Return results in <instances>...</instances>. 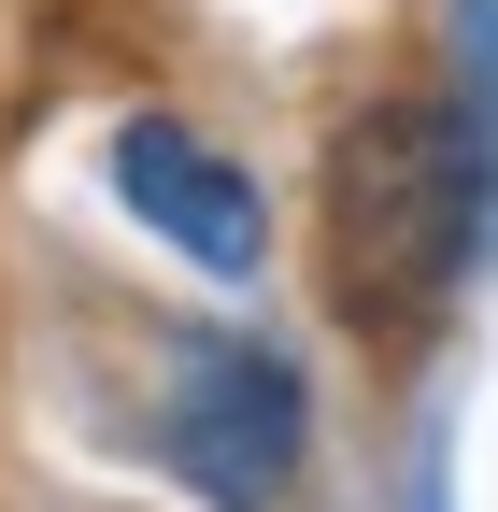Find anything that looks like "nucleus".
Returning a JSON list of instances; mask_svg holds the SVG:
<instances>
[{
  "label": "nucleus",
  "instance_id": "obj_3",
  "mask_svg": "<svg viewBox=\"0 0 498 512\" xmlns=\"http://www.w3.org/2000/svg\"><path fill=\"white\" fill-rule=\"evenodd\" d=\"M114 200H129L185 271H257L271 256V214H257V185H242L185 114H129L114 128Z\"/></svg>",
  "mask_w": 498,
  "mask_h": 512
},
{
  "label": "nucleus",
  "instance_id": "obj_2",
  "mask_svg": "<svg viewBox=\"0 0 498 512\" xmlns=\"http://www.w3.org/2000/svg\"><path fill=\"white\" fill-rule=\"evenodd\" d=\"M299 441H314V399L299 370L242 328H185L171 342V384H157V456L200 484L214 512H271L299 484Z\"/></svg>",
  "mask_w": 498,
  "mask_h": 512
},
{
  "label": "nucleus",
  "instance_id": "obj_1",
  "mask_svg": "<svg viewBox=\"0 0 498 512\" xmlns=\"http://www.w3.org/2000/svg\"><path fill=\"white\" fill-rule=\"evenodd\" d=\"M484 242V114L456 100H370L328 143V271L342 313L427 328Z\"/></svg>",
  "mask_w": 498,
  "mask_h": 512
}]
</instances>
